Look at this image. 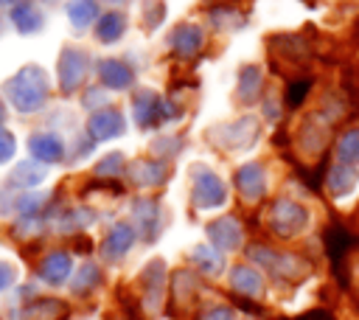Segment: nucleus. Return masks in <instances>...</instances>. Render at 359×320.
<instances>
[{"mask_svg":"<svg viewBox=\"0 0 359 320\" xmlns=\"http://www.w3.org/2000/svg\"><path fill=\"white\" fill-rule=\"evenodd\" d=\"M3 3H11V0H0V6H3Z\"/></svg>","mask_w":359,"mask_h":320,"instance_id":"nucleus-29","label":"nucleus"},{"mask_svg":"<svg viewBox=\"0 0 359 320\" xmlns=\"http://www.w3.org/2000/svg\"><path fill=\"white\" fill-rule=\"evenodd\" d=\"M11 154H14V138L6 129H0V163L8 160Z\"/></svg>","mask_w":359,"mask_h":320,"instance_id":"nucleus-25","label":"nucleus"},{"mask_svg":"<svg viewBox=\"0 0 359 320\" xmlns=\"http://www.w3.org/2000/svg\"><path fill=\"white\" fill-rule=\"evenodd\" d=\"M132 241H135V230L129 225H115L109 230V236L104 239V255L107 258H121V255L129 253Z\"/></svg>","mask_w":359,"mask_h":320,"instance_id":"nucleus-6","label":"nucleus"},{"mask_svg":"<svg viewBox=\"0 0 359 320\" xmlns=\"http://www.w3.org/2000/svg\"><path fill=\"white\" fill-rule=\"evenodd\" d=\"M67 14H70V22L73 25L84 28L95 17V0H70L67 3Z\"/></svg>","mask_w":359,"mask_h":320,"instance_id":"nucleus-18","label":"nucleus"},{"mask_svg":"<svg viewBox=\"0 0 359 320\" xmlns=\"http://www.w3.org/2000/svg\"><path fill=\"white\" fill-rule=\"evenodd\" d=\"M230 281H233V286L241 292V295H261V275L255 272V269H250V267H236L233 269V275H230Z\"/></svg>","mask_w":359,"mask_h":320,"instance_id":"nucleus-12","label":"nucleus"},{"mask_svg":"<svg viewBox=\"0 0 359 320\" xmlns=\"http://www.w3.org/2000/svg\"><path fill=\"white\" fill-rule=\"evenodd\" d=\"M123 132V118L118 115V112H101V115H95L93 118V135L95 138H101V140H107V138H115V135H121Z\"/></svg>","mask_w":359,"mask_h":320,"instance_id":"nucleus-11","label":"nucleus"},{"mask_svg":"<svg viewBox=\"0 0 359 320\" xmlns=\"http://www.w3.org/2000/svg\"><path fill=\"white\" fill-rule=\"evenodd\" d=\"M14 182H25V185H31V182H36V180H42V171H34L31 174V163H20L17 168H14Z\"/></svg>","mask_w":359,"mask_h":320,"instance_id":"nucleus-24","label":"nucleus"},{"mask_svg":"<svg viewBox=\"0 0 359 320\" xmlns=\"http://www.w3.org/2000/svg\"><path fill=\"white\" fill-rule=\"evenodd\" d=\"M0 118H3V109H0Z\"/></svg>","mask_w":359,"mask_h":320,"instance_id":"nucleus-30","label":"nucleus"},{"mask_svg":"<svg viewBox=\"0 0 359 320\" xmlns=\"http://www.w3.org/2000/svg\"><path fill=\"white\" fill-rule=\"evenodd\" d=\"M48 93V84H45V76L34 67H25L14 76V81L8 84V95L14 101L17 109H36L42 104Z\"/></svg>","mask_w":359,"mask_h":320,"instance_id":"nucleus-1","label":"nucleus"},{"mask_svg":"<svg viewBox=\"0 0 359 320\" xmlns=\"http://www.w3.org/2000/svg\"><path fill=\"white\" fill-rule=\"evenodd\" d=\"M98 281H101L98 267H95V264H81L79 272H76V281H73V292H76V295H87Z\"/></svg>","mask_w":359,"mask_h":320,"instance_id":"nucleus-20","label":"nucleus"},{"mask_svg":"<svg viewBox=\"0 0 359 320\" xmlns=\"http://www.w3.org/2000/svg\"><path fill=\"white\" fill-rule=\"evenodd\" d=\"M356 185V171L353 168H334L328 174V188L334 196H345L348 191H353Z\"/></svg>","mask_w":359,"mask_h":320,"instance_id":"nucleus-17","label":"nucleus"},{"mask_svg":"<svg viewBox=\"0 0 359 320\" xmlns=\"http://www.w3.org/2000/svg\"><path fill=\"white\" fill-rule=\"evenodd\" d=\"M339 157L345 163H356L359 160V129H351L348 135H342V140H339Z\"/></svg>","mask_w":359,"mask_h":320,"instance_id":"nucleus-22","label":"nucleus"},{"mask_svg":"<svg viewBox=\"0 0 359 320\" xmlns=\"http://www.w3.org/2000/svg\"><path fill=\"white\" fill-rule=\"evenodd\" d=\"M115 163H121V154H109V157H107V160H104V163L98 166V171L104 168V174H112V168H115Z\"/></svg>","mask_w":359,"mask_h":320,"instance_id":"nucleus-28","label":"nucleus"},{"mask_svg":"<svg viewBox=\"0 0 359 320\" xmlns=\"http://www.w3.org/2000/svg\"><path fill=\"white\" fill-rule=\"evenodd\" d=\"M194 261L205 269V272H210V275H216V272H222V255L219 253H213V247H196L194 250Z\"/></svg>","mask_w":359,"mask_h":320,"instance_id":"nucleus-21","label":"nucleus"},{"mask_svg":"<svg viewBox=\"0 0 359 320\" xmlns=\"http://www.w3.org/2000/svg\"><path fill=\"white\" fill-rule=\"evenodd\" d=\"M11 20H14V25L20 28V31H36L39 25H42V11L36 8V3L34 0H20L17 6H14V11H11Z\"/></svg>","mask_w":359,"mask_h":320,"instance_id":"nucleus-8","label":"nucleus"},{"mask_svg":"<svg viewBox=\"0 0 359 320\" xmlns=\"http://www.w3.org/2000/svg\"><path fill=\"white\" fill-rule=\"evenodd\" d=\"M31 152L39 157V160H59L62 157V143H59V138H53V135H34L31 138Z\"/></svg>","mask_w":359,"mask_h":320,"instance_id":"nucleus-15","label":"nucleus"},{"mask_svg":"<svg viewBox=\"0 0 359 320\" xmlns=\"http://www.w3.org/2000/svg\"><path fill=\"white\" fill-rule=\"evenodd\" d=\"M84 76V53L67 48L65 56H62V65H59V79H62V87L70 90L76 87V81Z\"/></svg>","mask_w":359,"mask_h":320,"instance_id":"nucleus-7","label":"nucleus"},{"mask_svg":"<svg viewBox=\"0 0 359 320\" xmlns=\"http://www.w3.org/2000/svg\"><path fill=\"white\" fill-rule=\"evenodd\" d=\"M73 264H70V255L67 253H50L42 264H39V278L50 286H59L67 275H70Z\"/></svg>","mask_w":359,"mask_h":320,"instance_id":"nucleus-5","label":"nucleus"},{"mask_svg":"<svg viewBox=\"0 0 359 320\" xmlns=\"http://www.w3.org/2000/svg\"><path fill=\"white\" fill-rule=\"evenodd\" d=\"M252 90H258V70L255 67H244V73H241V98H250L252 95Z\"/></svg>","mask_w":359,"mask_h":320,"instance_id":"nucleus-23","label":"nucleus"},{"mask_svg":"<svg viewBox=\"0 0 359 320\" xmlns=\"http://www.w3.org/2000/svg\"><path fill=\"white\" fill-rule=\"evenodd\" d=\"M208 236H210V241H213L216 247H222V250H236V247L241 244V227H238V222L230 219V216L210 222Z\"/></svg>","mask_w":359,"mask_h":320,"instance_id":"nucleus-4","label":"nucleus"},{"mask_svg":"<svg viewBox=\"0 0 359 320\" xmlns=\"http://www.w3.org/2000/svg\"><path fill=\"white\" fill-rule=\"evenodd\" d=\"M14 278H17V269H14L11 264L0 261V292H3V289H8V286L14 284Z\"/></svg>","mask_w":359,"mask_h":320,"instance_id":"nucleus-26","label":"nucleus"},{"mask_svg":"<svg viewBox=\"0 0 359 320\" xmlns=\"http://www.w3.org/2000/svg\"><path fill=\"white\" fill-rule=\"evenodd\" d=\"M224 185L213 171H196L194 174V202L199 208H219L224 202Z\"/></svg>","mask_w":359,"mask_h":320,"instance_id":"nucleus-2","label":"nucleus"},{"mask_svg":"<svg viewBox=\"0 0 359 320\" xmlns=\"http://www.w3.org/2000/svg\"><path fill=\"white\" fill-rule=\"evenodd\" d=\"M306 222H309L306 211L289 199L278 202L272 211V225H275V233H280V236H297L306 227Z\"/></svg>","mask_w":359,"mask_h":320,"instance_id":"nucleus-3","label":"nucleus"},{"mask_svg":"<svg viewBox=\"0 0 359 320\" xmlns=\"http://www.w3.org/2000/svg\"><path fill=\"white\" fill-rule=\"evenodd\" d=\"M62 312H65V306L59 300H36L28 306L25 320H56Z\"/></svg>","mask_w":359,"mask_h":320,"instance_id":"nucleus-19","label":"nucleus"},{"mask_svg":"<svg viewBox=\"0 0 359 320\" xmlns=\"http://www.w3.org/2000/svg\"><path fill=\"white\" fill-rule=\"evenodd\" d=\"M238 188L247 199H258L264 194V174L258 166H244L238 171Z\"/></svg>","mask_w":359,"mask_h":320,"instance_id":"nucleus-9","label":"nucleus"},{"mask_svg":"<svg viewBox=\"0 0 359 320\" xmlns=\"http://www.w3.org/2000/svg\"><path fill=\"white\" fill-rule=\"evenodd\" d=\"M135 211H137V219L143 222V233H146V239L151 241V239L157 236V230H160V208H157L151 199H140Z\"/></svg>","mask_w":359,"mask_h":320,"instance_id":"nucleus-13","label":"nucleus"},{"mask_svg":"<svg viewBox=\"0 0 359 320\" xmlns=\"http://www.w3.org/2000/svg\"><path fill=\"white\" fill-rule=\"evenodd\" d=\"M123 28H126V17L123 14H118V11H109V14H104L101 20H98V39H104V42H115L121 34H123Z\"/></svg>","mask_w":359,"mask_h":320,"instance_id":"nucleus-14","label":"nucleus"},{"mask_svg":"<svg viewBox=\"0 0 359 320\" xmlns=\"http://www.w3.org/2000/svg\"><path fill=\"white\" fill-rule=\"evenodd\" d=\"M205 320H236V314H233L227 306H213V309L205 314Z\"/></svg>","mask_w":359,"mask_h":320,"instance_id":"nucleus-27","label":"nucleus"},{"mask_svg":"<svg viewBox=\"0 0 359 320\" xmlns=\"http://www.w3.org/2000/svg\"><path fill=\"white\" fill-rule=\"evenodd\" d=\"M199 42H202V31H199L196 25H180V28L174 31V36H171V45H174L177 51H182V53L196 51Z\"/></svg>","mask_w":359,"mask_h":320,"instance_id":"nucleus-16","label":"nucleus"},{"mask_svg":"<svg viewBox=\"0 0 359 320\" xmlns=\"http://www.w3.org/2000/svg\"><path fill=\"white\" fill-rule=\"evenodd\" d=\"M98 73H101V81L109 84V87H126L132 81V73L129 67H123V62H115V59H107L98 65Z\"/></svg>","mask_w":359,"mask_h":320,"instance_id":"nucleus-10","label":"nucleus"}]
</instances>
